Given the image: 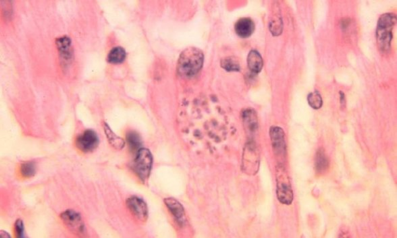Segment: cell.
Returning <instances> with one entry per match:
<instances>
[{
	"mask_svg": "<svg viewBox=\"0 0 397 238\" xmlns=\"http://www.w3.org/2000/svg\"><path fill=\"white\" fill-rule=\"evenodd\" d=\"M14 231H15L16 237L18 238L24 237V227L23 221L22 219H18L14 225Z\"/></svg>",
	"mask_w": 397,
	"mask_h": 238,
	"instance_id": "603a6c76",
	"label": "cell"
},
{
	"mask_svg": "<svg viewBox=\"0 0 397 238\" xmlns=\"http://www.w3.org/2000/svg\"><path fill=\"white\" fill-rule=\"evenodd\" d=\"M269 26H270L271 33L274 36H278V35L282 34L283 23L279 10L278 12H273Z\"/></svg>",
	"mask_w": 397,
	"mask_h": 238,
	"instance_id": "ac0fdd59",
	"label": "cell"
},
{
	"mask_svg": "<svg viewBox=\"0 0 397 238\" xmlns=\"http://www.w3.org/2000/svg\"><path fill=\"white\" fill-rule=\"evenodd\" d=\"M61 218L64 224L72 233L78 236H86V224L79 213L72 209H68L61 213Z\"/></svg>",
	"mask_w": 397,
	"mask_h": 238,
	"instance_id": "5b68a950",
	"label": "cell"
},
{
	"mask_svg": "<svg viewBox=\"0 0 397 238\" xmlns=\"http://www.w3.org/2000/svg\"><path fill=\"white\" fill-rule=\"evenodd\" d=\"M127 140L131 151H138L141 146V140L136 132L131 131L127 134Z\"/></svg>",
	"mask_w": 397,
	"mask_h": 238,
	"instance_id": "d6986e66",
	"label": "cell"
},
{
	"mask_svg": "<svg viewBox=\"0 0 397 238\" xmlns=\"http://www.w3.org/2000/svg\"><path fill=\"white\" fill-rule=\"evenodd\" d=\"M307 101L310 106L314 109H320L323 105L322 96L318 91L310 93L307 96Z\"/></svg>",
	"mask_w": 397,
	"mask_h": 238,
	"instance_id": "7402d4cb",
	"label": "cell"
},
{
	"mask_svg": "<svg viewBox=\"0 0 397 238\" xmlns=\"http://www.w3.org/2000/svg\"><path fill=\"white\" fill-rule=\"evenodd\" d=\"M130 212L137 220L146 222L148 218V208L146 202L137 196H131L126 200Z\"/></svg>",
	"mask_w": 397,
	"mask_h": 238,
	"instance_id": "9c48e42d",
	"label": "cell"
},
{
	"mask_svg": "<svg viewBox=\"0 0 397 238\" xmlns=\"http://www.w3.org/2000/svg\"><path fill=\"white\" fill-rule=\"evenodd\" d=\"M396 23L395 14L386 13L382 14L378 20L376 29V40L378 47L382 52L390 50L393 35L392 30Z\"/></svg>",
	"mask_w": 397,
	"mask_h": 238,
	"instance_id": "7a4b0ae2",
	"label": "cell"
},
{
	"mask_svg": "<svg viewBox=\"0 0 397 238\" xmlns=\"http://www.w3.org/2000/svg\"><path fill=\"white\" fill-rule=\"evenodd\" d=\"M221 65L228 72H237L240 70V65L237 59L233 57H228L223 59Z\"/></svg>",
	"mask_w": 397,
	"mask_h": 238,
	"instance_id": "ffe728a7",
	"label": "cell"
},
{
	"mask_svg": "<svg viewBox=\"0 0 397 238\" xmlns=\"http://www.w3.org/2000/svg\"><path fill=\"white\" fill-rule=\"evenodd\" d=\"M20 172H21L22 176L26 177V178H31V177L34 176L36 173L35 163L32 161H27V162L22 163L21 167H20Z\"/></svg>",
	"mask_w": 397,
	"mask_h": 238,
	"instance_id": "44dd1931",
	"label": "cell"
},
{
	"mask_svg": "<svg viewBox=\"0 0 397 238\" xmlns=\"http://www.w3.org/2000/svg\"><path fill=\"white\" fill-rule=\"evenodd\" d=\"M235 32L242 38H247L253 34L255 31V24L250 18H243L235 24Z\"/></svg>",
	"mask_w": 397,
	"mask_h": 238,
	"instance_id": "4fadbf2b",
	"label": "cell"
},
{
	"mask_svg": "<svg viewBox=\"0 0 397 238\" xmlns=\"http://www.w3.org/2000/svg\"><path fill=\"white\" fill-rule=\"evenodd\" d=\"M272 140L273 151L278 164L284 165L287 155V145L285 141V134L282 128L278 126H272L270 130Z\"/></svg>",
	"mask_w": 397,
	"mask_h": 238,
	"instance_id": "8992f818",
	"label": "cell"
},
{
	"mask_svg": "<svg viewBox=\"0 0 397 238\" xmlns=\"http://www.w3.org/2000/svg\"><path fill=\"white\" fill-rule=\"evenodd\" d=\"M277 198L283 204L290 205L293 201L291 180L284 165L278 164L276 169Z\"/></svg>",
	"mask_w": 397,
	"mask_h": 238,
	"instance_id": "3957f363",
	"label": "cell"
},
{
	"mask_svg": "<svg viewBox=\"0 0 397 238\" xmlns=\"http://www.w3.org/2000/svg\"><path fill=\"white\" fill-rule=\"evenodd\" d=\"M55 44L59 51L61 61L63 62V65L65 66L66 64H69L73 55L71 39L66 35L59 37L55 40Z\"/></svg>",
	"mask_w": 397,
	"mask_h": 238,
	"instance_id": "30bf717a",
	"label": "cell"
},
{
	"mask_svg": "<svg viewBox=\"0 0 397 238\" xmlns=\"http://www.w3.org/2000/svg\"><path fill=\"white\" fill-rule=\"evenodd\" d=\"M260 154L257 146L250 141L245 146L243 153V169L247 174H256L259 169Z\"/></svg>",
	"mask_w": 397,
	"mask_h": 238,
	"instance_id": "52a82bcc",
	"label": "cell"
},
{
	"mask_svg": "<svg viewBox=\"0 0 397 238\" xmlns=\"http://www.w3.org/2000/svg\"><path fill=\"white\" fill-rule=\"evenodd\" d=\"M244 126L249 134L256 133L258 129V118L256 111L252 108L245 109L242 113Z\"/></svg>",
	"mask_w": 397,
	"mask_h": 238,
	"instance_id": "7c38bea8",
	"label": "cell"
},
{
	"mask_svg": "<svg viewBox=\"0 0 397 238\" xmlns=\"http://www.w3.org/2000/svg\"><path fill=\"white\" fill-rule=\"evenodd\" d=\"M127 52L123 47L117 46L111 49L107 56V62L111 64H119L125 62Z\"/></svg>",
	"mask_w": 397,
	"mask_h": 238,
	"instance_id": "e0dca14e",
	"label": "cell"
},
{
	"mask_svg": "<svg viewBox=\"0 0 397 238\" xmlns=\"http://www.w3.org/2000/svg\"><path fill=\"white\" fill-rule=\"evenodd\" d=\"M204 55L200 49L189 47L181 53L178 61L177 71L181 76L192 77L204 65Z\"/></svg>",
	"mask_w": 397,
	"mask_h": 238,
	"instance_id": "6da1fadb",
	"label": "cell"
},
{
	"mask_svg": "<svg viewBox=\"0 0 397 238\" xmlns=\"http://www.w3.org/2000/svg\"><path fill=\"white\" fill-rule=\"evenodd\" d=\"M247 65L249 70L254 74L260 73L264 66L262 55L256 49L250 51L247 57Z\"/></svg>",
	"mask_w": 397,
	"mask_h": 238,
	"instance_id": "5bb4252c",
	"label": "cell"
},
{
	"mask_svg": "<svg viewBox=\"0 0 397 238\" xmlns=\"http://www.w3.org/2000/svg\"><path fill=\"white\" fill-rule=\"evenodd\" d=\"M314 164H315V169L317 173H322L327 170L328 167H329V161H328L323 148L318 149L316 152Z\"/></svg>",
	"mask_w": 397,
	"mask_h": 238,
	"instance_id": "2e32d148",
	"label": "cell"
},
{
	"mask_svg": "<svg viewBox=\"0 0 397 238\" xmlns=\"http://www.w3.org/2000/svg\"><path fill=\"white\" fill-rule=\"evenodd\" d=\"M99 139L98 134L94 130L88 129L76 139V146L84 153H92L98 147Z\"/></svg>",
	"mask_w": 397,
	"mask_h": 238,
	"instance_id": "ba28073f",
	"label": "cell"
},
{
	"mask_svg": "<svg viewBox=\"0 0 397 238\" xmlns=\"http://www.w3.org/2000/svg\"><path fill=\"white\" fill-rule=\"evenodd\" d=\"M164 202L178 223L181 225H185L186 216L183 205L173 198H165Z\"/></svg>",
	"mask_w": 397,
	"mask_h": 238,
	"instance_id": "8fae6325",
	"label": "cell"
},
{
	"mask_svg": "<svg viewBox=\"0 0 397 238\" xmlns=\"http://www.w3.org/2000/svg\"><path fill=\"white\" fill-rule=\"evenodd\" d=\"M103 130L109 144L117 150H122L125 146L126 142L123 138L120 137L112 131L106 122H103Z\"/></svg>",
	"mask_w": 397,
	"mask_h": 238,
	"instance_id": "9a60e30c",
	"label": "cell"
},
{
	"mask_svg": "<svg viewBox=\"0 0 397 238\" xmlns=\"http://www.w3.org/2000/svg\"><path fill=\"white\" fill-rule=\"evenodd\" d=\"M152 165V153L148 148H140L136 153L132 168L138 178L144 183L150 177Z\"/></svg>",
	"mask_w": 397,
	"mask_h": 238,
	"instance_id": "277c9868",
	"label": "cell"
},
{
	"mask_svg": "<svg viewBox=\"0 0 397 238\" xmlns=\"http://www.w3.org/2000/svg\"><path fill=\"white\" fill-rule=\"evenodd\" d=\"M340 97L341 105H345V103H346V99H345V95L342 92V91H341L340 92Z\"/></svg>",
	"mask_w": 397,
	"mask_h": 238,
	"instance_id": "cb8c5ba5",
	"label": "cell"
},
{
	"mask_svg": "<svg viewBox=\"0 0 397 238\" xmlns=\"http://www.w3.org/2000/svg\"><path fill=\"white\" fill-rule=\"evenodd\" d=\"M1 235L2 237H10V235L8 234V233H6V231H1Z\"/></svg>",
	"mask_w": 397,
	"mask_h": 238,
	"instance_id": "d4e9b609",
	"label": "cell"
}]
</instances>
